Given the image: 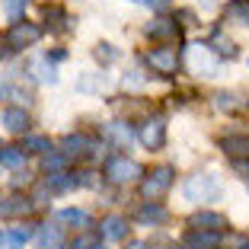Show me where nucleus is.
Instances as JSON below:
<instances>
[{
  "mask_svg": "<svg viewBox=\"0 0 249 249\" xmlns=\"http://www.w3.org/2000/svg\"><path fill=\"white\" fill-rule=\"evenodd\" d=\"M185 201H217L220 198V182L214 173H195V176L185 179L182 185Z\"/></svg>",
  "mask_w": 249,
  "mask_h": 249,
  "instance_id": "f257e3e1",
  "label": "nucleus"
},
{
  "mask_svg": "<svg viewBox=\"0 0 249 249\" xmlns=\"http://www.w3.org/2000/svg\"><path fill=\"white\" fill-rule=\"evenodd\" d=\"M185 61H189V71L198 73V77H217L220 73V61L214 58L211 45H189Z\"/></svg>",
  "mask_w": 249,
  "mask_h": 249,
  "instance_id": "f03ea898",
  "label": "nucleus"
},
{
  "mask_svg": "<svg viewBox=\"0 0 249 249\" xmlns=\"http://www.w3.org/2000/svg\"><path fill=\"white\" fill-rule=\"evenodd\" d=\"M169 189H173V169H169V166L150 169V173L144 176V182H141V192H144L147 201H160Z\"/></svg>",
  "mask_w": 249,
  "mask_h": 249,
  "instance_id": "7ed1b4c3",
  "label": "nucleus"
},
{
  "mask_svg": "<svg viewBox=\"0 0 249 249\" xmlns=\"http://www.w3.org/2000/svg\"><path fill=\"white\" fill-rule=\"evenodd\" d=\"M144 64L150 67L154 73H163V77H169V73H176V67H179V52L173 48V45L150 48V52L144 54Z\"/></svg>",
  "mask_w": 249,
  "mask_h": 249,
  "instance_id": "20e7f679",
  "label": "nucleus"
},
{
  "mask_svg": "<svg viewBox=\"0 0 249 249\" xmlns=\"http://www.w3.org/2000/svg\"><path fill=\"white\" fill-rule=\"evenodd\" d=\"M141 173H144V169H141V163H134L131 157H112V160L106 163V179H109V182H115V185L134 182Z\"/></svg>",
  "mask_w": 249,
  "mask_h": 249,
  "instance_id": "39448f33",
  "label": "nucleus"
},
{
  "mask_svg": "<svg viewBox=\"0 0 249 249\" xmlns=\"http://www.w3.org/2000/svg\"><path fill=\"white\" fill-rule=\"evenodd\" d=\"M42 38V29H38L36 22H13L10 26V32H7V42H10V48H32V45Z\"/></svg>",
  "mask_w": 249,
  "mask_h": 249,
  "instance_id": "423d86ee",
  "label": "nucleus"
},
{
  "mask_svg": "<svg viewBox=\"0 0 249 249\" xmlns=\"http://www.w3.org/2000/svg\"><path fill=\"white\" fill-rule=\"evenodd\" d=\"M138 138L147 150H160V147L166 144V122H163V118H147V122L141 124Z\"/></svg>",
  "mask_w": 249,
  "mask_h": 249,
  "instance_id": "0eeeda50",
  "label": "nucleus"
},
{
  "mask_svg": "<svg viewBox=\"0 0 249 249\" xmlns=\"http://www.w3.org/2000/svg\"><path fill=\"white\" fill-rule=\"evenodd\" d=\"M61 147H64V150H61V154L67 157V160H71V157H89L93 154V141L87 138V134H67L64 141H61Z\"/></svg>",
  "mask_w": 249,
  "mask_h": 249,
  "instance_id": "6e6552de",
  "label": "nucleus"
},
{
  "mask_svg": "<svg viewBox=\"0 0 249 249\" xmlns=\"http://www.w3.org/2000/svg\"><path fill=\"white\" fill-rule=\"evenodd\" d=\"M0 122H3V128H7L10 134H22L26 128H29V112L19 109V106H10V109H3Z\"/></svg>",
  "mask_w": 249,
  "mask_h": 249,
  "instance_id": "1a4fd4ad",
  "label": "nucleus"
},
{
  "mask_svg": "<svg viewBox=\"0 0 249 249\" xmlns=\"http://www.w3.org/2000/svg\"><path fill=\"white\" fill-rule=\"evenodd\" d=\"M217 147L224 154H230L233 160L236 157H249V134H224V138H217Z\"/></svg>",
  "mask_w": 249,
  "mask_h": 249,
  "instance_id": "9d476101",
  "label": "nucleus"
},
{
  "mask_svg": "<svg viewBox=\"0 0 249 249\" xmlns=\"http://www.w3.org/2000/svg\"><path fill=\"white\" fill-rule=\"evenodd\" d=\"M36 246L38 249H64V230L58 224H45L36 236Z\"/></svg>",
  "mask_w": 249,
  "mask_h": 249,
  "instance_id": "9b49d317",
  "label": "nucleus"
},
{
  "mask_svg": "<svg viewBox=\"0 0 249 249\" xmlns=\"http://www.w3.org/2000/svg\"><path fill=\"white\" fill-rule=\"evenodd\" d=\"M163 220H166V208H163L160 201H147V205L138 211V224L141 227H160Z\"/></svg>",
  "mask_w": 249,
  "mask_h": 249,
  "instance_id": "f8f14e48",
  "label": "nucleus"
},
{
  "mask_svg": "<svg viewBox=\"0 0 249 249\" xmlns=\"http://www.w3.org/2000/svg\"><path fill=\"white\" fill-rule=\"evenodd\" d=\"M192 227H201V230H224L227 227V217L220 211H198V214H192V220H189Z\"/></svg>",
  "mask_w": 249,
  "mask_h": 249,
  "instance_id": "ddd939ff",
  "label": "nucleus"
},
{
  "mask_svg": "<svg viewBox=\"0 0 249 249\" xmlns=\"http://www.w3.org/2000/svg\"><path fill=\"white\" fill-rule=\"evenodd\" d=\"M147 38H160V42H166V38H179L176 19H154L150 26H147Z\"/></svg>",
  "mask_w": 249,
  "mask_h": 249,
  "instance_id": "4468645a",
  "label": "nucleus"
},
{
  "mask_svg": "<svg viewBox=\"0 0 249 249\" xmlns=\"http://www.w3.org/2000/svg\"><path fill=\"white\" fill-rule=\"evenodd\" d=\"M103 236L106 240H124V233H128V220L122 217V214H109V217H103Z\"/></svg>",
  "mask_w": 249,
  "mask_h": 249,
  "instance_id": "2eb2a0df",
  "label": "nucleus"
},
{
  "mask_svg": "<svg viewBox=\"0 0 249 249\" xmlns=\"http://www.w3.org/2000/svg\"><path fill=\"white\" fill-rule=\"evenodd\" d=\"M32 208V201L26 195H13V198H3V201H0V217H19V214H26Z\"/></svg>",
  "mask_w": 249,
  "mask_h": 249,
  "instance_id": "dca6fc26",
  "label": "nucleus"
},
{
  "mask_svg": "<svg viewBox=\"0 0 249 249\" xmlns=\"http://www.w3.org/2000/svg\"><path fill=\"white\" fill-rule=\"evenodd\" d=\"M58 220L61 224H67V227H80V230H89V214L80 211V208H64V211H58Z\"/></svg>",
  "mask_w": 249,
  "mask_h": 249,
  "instance_id": "f3484780",
  "label": "nucleus"
},
{
  "mask_svg": "<svg viewBox=\"0 0 249 249\" xmlns=\"http://www.w3.org/2000/svg\"><path fill=\"white\" fill-rule=\"evenodd\" d=\"M26 150L22 147H0V166L3 169H22V163H26Z\"/></svg>",
  "mask_w": 249,
  "mask_h": 249,
  "instance_id": "a211bd4d",
  "label": "nucleus"
},
{
  "mask_svg": "<svg viewBox=\"0 0 249 249\" xmlns=\"http://www.w3.org/2000/svg\"><path fill=\"white\" fill-rule=\"evenodd\" d=\"M189 243H192V246H198V249H211V246H217V243H220V233H217V230H192V233H189Z\"/></svg>",
  "mask_w": 249,
  "mask_h": 249,
  "instance_id": "6ab92c4d",
  "label": "nucleus"
},
{
  "mask_svg": "<svg viewBox=\"0 0 249 249\" xmlns=\"http://www.w3.org/2000/svg\"><path fill=\"white\" fill-rule=\"evenodd\" d=\"M224 13H227V19L240 22V26H249V0H230Z\"/></svg>",
  "mask_w": 249,
  "mask_h": 249,
  "instance_id": "aec40b11",
  "label": "nucleus"
},
{
  "mask_svg": "<svg viewBox=\"0 0 249 249\" xmlns=\"http://www.w3.org/2000/svg\"><path fill=\"white\" fill-rule=\"evenodd\" d=\"M22 150H26V154H48V150H52V141L48 138H42V134H29V138H26V144H22Z\"/></svg>",
  "mask_w": 249,
  "mask_h": 249,
  "instance_id": "412c9836",
  "label": "nucleus"
},
{
  "mask_svg": "<svg viewBox=\"0 0 249 249\" xmlns=\"http://www.w3.org/2000/svg\"><path fill=\"white\" fill-rule=\"evenodd\" d=\"M106 131H109V138L115 141L118 147H124L128 141H131V128H128L124 122H112V124H106Z\"/></svg>",
  "mask_w": 249,
  "mask_h": 249,
  "instance_id": "4be33fe9",
  "label": "nucleus"
},
{
  "mask_svg": "<svg viewBox=\"0 0 249 249\" xmlns=\"http://www.w3.org/2000/svg\"><path fill=\"white\" fill-rule=\"evenodd\" d=\"M64 163H67V157L61 154V150H58V154H54V150H48V154L42 157V169L48 173V176H52V173H61V169H64Z\"/></svg>",
  "mask_w": 249,
  "mask_h": 249,
  "instance_id": "5701e85b",
  "label": "nucleus"
},
{
  "mask_svg": "<svg viewBox=\"0 0 249 249\" xmlns=\"http://www.w3.org/2000/svg\"><path fill=\"white\" fill-rule=\"evenodd\" d=\"M45 19L52 22V29H58V32L67 29V13L61 7H54V3H52V7H45Z\"/></svg>",
  "mask_w": 249,
  "mask_h": 249,
  "instance_id": "b1692460",
  "label": "nucleus"
},
{
  "mask_svg": "<svg viewBox=\"0 0 249 249\" xmlns=\"http://www.w3.org/2000/svg\"><path fill=\"white\" fill-rule=\"evenodd\" d=\"M29 236H32L29 227H13L7 233V249H22L26 243H29Z\"/></svg>",
  "mask_w": 249,
  "mask_h": 249,
  "instance_id": "393cba45",
  "label": "nucleus"
},
{
  "mask_svg": "<svg viewBox=\"0 0 249 249\" xmlns=\"http://www.w3.org/2000/svg\"><path fill=\"white\" fill-rule=\"evenodd\" d=\"M71 249H99V236H96L93 230H83V233L73 236Z\"/></svg>",
  "mask_w": 249,
  "mask_h": 249,
  "instance_id": "a878e982",
  "label": "nucleus"
},
{
  "mask_svg": "<svg viewBox=\"0 0 249 249\" xmlns=\"http://www.w3.org/2000/svg\"><path fill=\"white\" fill-rule=\"evenodd\" d=\"M214 106H217V109H236V106H240V96L220 89V93H214Z\"/></svg>",
  "mask_w": 249,
  "mask_h": 249,
  "instance_id": "bb28decb",
  "label": "nucleus"
},
{
  "mask_svg": "<svg viewBox=\"0 0 249 249\" xmlns=\"http://www.w3.org/2000/svg\"><path fill=\"white\" fill-rule=\"evenodd\" d=\"M26 7H29V0H3V13H7L10 19H19V16L26 13Z\"/></svg>",
  "mask_w": 249,
  "mask_h": 249,
  "instance_id": "cd10ccee",
  "label": "nucleus"
},
{
  "mask_svg": "<svg viewBox=\"0 0 249 249\" xmlns=\"http://www.w3.org/2000/svg\"><path fill=\"white\" fill-rule=\"evenodd\" d=\"M115 58H118V52L112 48L109 42H99V45H96V61H103V64H112Z\"/></svg>",
  "mask_w": 249,
  "mask_h": 249,
  "instance_id": "c85d7f7f",
  "label": "nucleus"
},
{
  "mask_svg": "<svg viewBox=\"0 0 249 249\" xmlns=\"http://www.w3.org/2000/svg\"><path fill=\"white\" fill-rule=\"evenodd\" d=\"M214 45H217V48H211V52H220V54H227V58H236V45L230 42V38L217 36V38H214Z\"/></svg>",
  "mask_w": 249,
  "mask_h": 249,
  "instance_id": "c756f323",
  "label": "nucleus"
},
{
  "mask_svg": "<svg viewBox=\"0 0 249 249\" xmlns=\"http://www.w3.org/2000/svg\"><path fill=\"white\" fill-rule=\"evenodd\" d=\"M230 166H233V173H240L243 179H249V157H236Z\"/></svg>",
  "mask_w": 249,
  "mask_h": 249,
  "instance_id": "7c9ffc66",
  "label": "nucleus"
},
{
  "mask_svg": "<svg viewBox=\"0 0 249 249\" xmlns=\"http://www.w3.org/2000/svg\"><path fill=\"white\" fill-rule=\"evenodd\" d=\"M38 71H42V73H38V80H48V83H58V73H54V67H45V61H38Z\"/></svg>",
  "mask_w": 249,
  "mask_h": 249,
  "instance_id": "2f4dec72",
  "label": "nucleus"
},
{
  "mask_svg": "<svg viewBox=\"0 0 249 249\" xmlns=\"http://www.w3.org/2000/svg\"><path fill=\"white\" fill-rule=\"evenodd\" d=\"M128 249H150L147 243H141V240H134V243H128Z\"/></svg>",
  "mask_w": 249,
  "mask_h": 249,
  "instance_id": "473e14b6",
  "label": "nucleus"
},
{
  "mask_svg": "<svg viewBox=\"0 0 249 249\" xmlns=\"http://www.w3.org/2000/svg\"><path fill=\"white\" fill-rule=\"evenodd\" d=\"M144 3H154L157 10H163V7H166V3H169V0H144Z\"/></svg>",
  "mask_w": 249,
  "mask_h": 249,
  "instance_id": "72a5a7b5",
  "label": "nucleus"
},
{
  "mask_svg": "<svg viewBox=\"0 0 249 249\" xmlns=\"http://www.w3.org/2000/svg\"><path fill=\"white\" fill-rule=\"evenodd\" d=\"M236 249H249V240H243V236H240V240H236Z\"/></svg>",
  "mask_w": 249,
  "mask_h": 249,
  "instance_id": "f704fd0d",
  "label": "nucleus"
},
{
  "mask_svg": "<svg viewBox=\"0 0 249 249\" xmlns=\"http://www.w3.org/2000/svg\"><path fill=\"white\" fill-rule=\"evenodd\" d=\"M185 249H198V246H192V243H185Z\"/></svg>",
  "mask_w": 249,
  "mask_h": 249,
  "instance_id": "c9c22d12",
  "label": "nucleus"
},
{
  "mask_svg": "<svg viewBox=\"0 0 249 249\" xmlns=\"http://www.w3.org/2000/svg\"><path fill=\"white\" fill-rule=\"evenodd\" d=\"M0 243H3V236H0Z\"/></svg>",
  "mask_w": 249,
  "mask_h": 249,
  "instance_id": "e433bc0d",
  "label": "nucleus"
},
{
  "mask_svg": "<svg viewBox=\"0 0 249 249\" xmlns=\"http://www.w3.org/2000/svg\"><path fill=\"white\" fill-rule=\"evenodd\" d=\"M99 249H106V246H99Z\"/></svg>",
  "mask_w": 249,
  "mask_h": 249,
  "instance_id": "4c0bfd02",
  "label": "nucleus"
},
{
  "mask_svg": "<svg viewBox=\"0 0 249 249\" xmlns=\"http://www.w3.org/2000/svg\"><path fill=\"white\" fill-rule=\"evenodd\" d=\"M0 54H3V52H0Z\"/></svg>",
  "mask_w": 249,
  "mask_h": 249,
  "instance_id": "58836bf2",
  "label": "nucleus"
}]
</instances>
